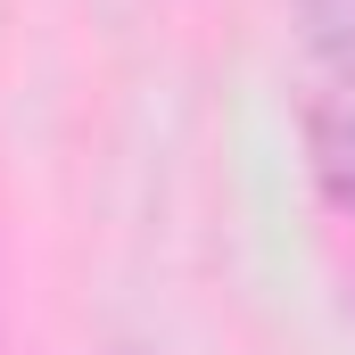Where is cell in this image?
Wrapping results in <instances>:
<instances>
[{"instance_id":"7a4b0ae2","label":"cell","mask_w":355,"mask_h":355,"mask_svg":"<svg viewBox=\"0 0 355 355\" xmlns=\"http://www.w3.org/2000/svg\"><path fill=\"white\" fill-rule=\"evenodd\" d=\"M297 25H306V50L322 67L355 75V0H297Z\"/></svg>"},{"instance_id":"6da1fadb","label":"cell","mask_w":355,"mask_h":355,"mask_svg":"<svg viewBox=\"0 0 355 355\" xmlns=\"http://www.w3.org/2000/svg\"><path fill=\"white\" fill-rule=\"evenodd\" d=\"M306 157H314V182L339 207H355V75H339L306 107Z\"/></svg>"}]
</instances>
